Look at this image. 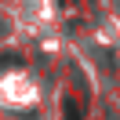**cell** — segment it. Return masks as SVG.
<instances>
[{"label": "cell", "mask_w": 120, "mask_h": 120, "mask_svg": "<svg viewBox=\"0 0 120 120\" xmlns=\"http://www.w3.org/2000/svg\"><path fill=\"white\" fill-rule=\"evenodd\" d=\"M80 102H73V98H66V120H80V109H76Z\"/></svg>", "instance_id": "cell-1"}]
</instances>
